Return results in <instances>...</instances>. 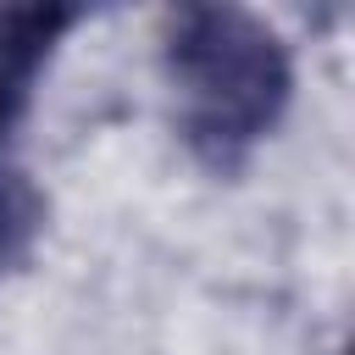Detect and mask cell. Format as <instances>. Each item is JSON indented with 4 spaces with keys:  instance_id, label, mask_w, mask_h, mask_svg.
<instances>
[{
    "instance_id": "obj_1",
    "label": "cell",
    "mask_w": 355,
    "mask_h": 355,
    "mask_svg": "<svg viewBox=\"0 0 355 355\" xmlns=\"http://www.w3.org/2000/svg\"><path fill=\"white\" fill-rule=\"evenodd\" d=\"M166 72L178 89V122L211 166H233L261 133H272L294 89L283 39L239 6H183L166 33Z\"/></svg>"
},
{
    "instance_id": "obj_2",
    "label": "cell",
    "mask_w": 355,
    "mask_h": 355,
    "mask_svg": "<svg viewBox=\"0 0 355 355\" xmlns=\"http://www.w3.org/2000/svg\"><path fill=\"white\" fill-rule=\"evenodd\" d=\"M67 28H72V11H61V6H6L0 11V144L22 122L33 83Z\"/></svg>"
},
{
    "instance_id": "obj_3",
    "label": "cell",
    "mask_w": 355,
    "mask_h": 355,
    "mask_svg": "<svg viewBox=\"0 0 355 355\" xmlns=\"http://www.w3.org/2000/svg\"><path fill=\"white\" fill-rule=\"evenodd\" d=\"M39 233H44V194L0 150V277H11L17 266H28Z\"/></svg>"
}]
</instances>
